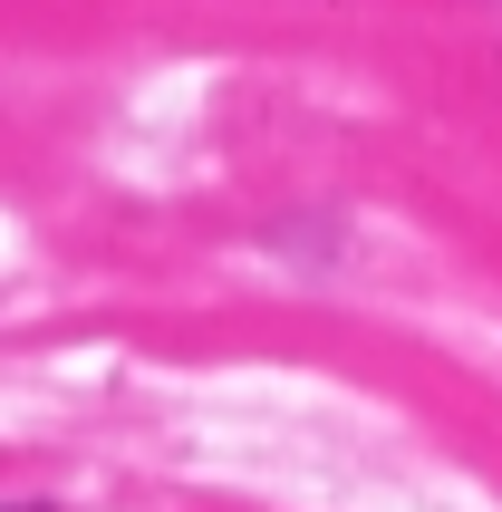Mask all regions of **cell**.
<instances>
[{"label": "cell", "instance_id": "6da1fadb", "mask_svg": "<svg viewBox=\"0 0 502 512\" xmlns=\"http://www.w3.org/2000/svg\"><path fill=\"white\" fill-rule=\"evenodd\" d=\"M0 512H39V503H0Z\"/></svg>", "mask_w": 502, "mask_h": 512}]
</instances>
